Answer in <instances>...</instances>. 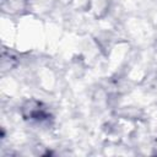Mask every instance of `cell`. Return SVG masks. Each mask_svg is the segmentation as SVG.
Wrapping results in <instances>:
<instances>
[{"mask_svg":"<svg viewBox=\"0 0 157 157\" xmlns=\"http://www.w3.org/2000/svg\"><path fill=\"white\" fill-rule=\"evenodd\" d=\"M22 113L25 119L36 120V121H44L49 118V113L47 112V109L42 105V103L37 101L27 102L22 108Z\"/></svg>","mask_w":157,"mask_h":157,"instance_id":"6da1fadb","label":"cell"}]
</instances>
